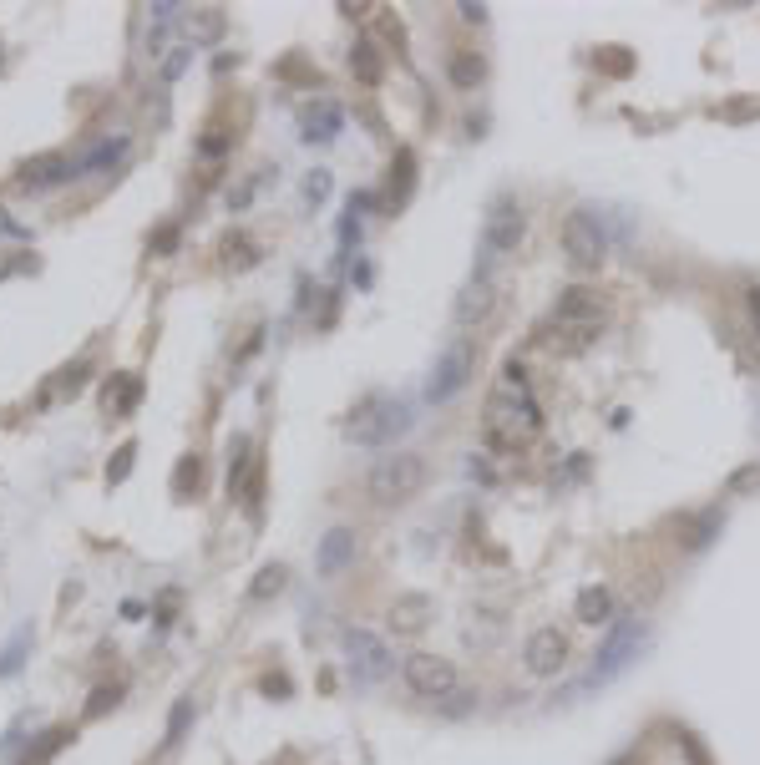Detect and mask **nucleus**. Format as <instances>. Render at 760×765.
Segmentation results:
<instances>
[{"instance_id": "nucleus-1", "label": "nucleus", "mask_w": 760, "mask_h": 765, "mask_svg": "<svg viewBox=\"0 0 760 765\" xmlns=\"http://www.w3.org/2000/svg\"><path fill=\"white\" fill-rule=\"evenodd\" d=\"M543 426V411L532 401V386H527V370L517 360L502 365L497 386L487 396V416H482V436L492 451H522Z\"/></svg>"}, {"instance_id": "nucleus-2", "label": "nucleus", "mask_w": 760, "mask_h": 765, "mask_svg": "<svg viewBox=\"0 0 760 765\" xmlns=\"http://www.w3.org/2000/svg\"><path fill=\"white\" fill-rule=\"evenodd\" d=\"M426 456L421 451H391V456H380V462L370 467V497L380 502V507H406V502H416L421 497V487H426Z\"/></svg>"}, {"instance_id": "nucleus-3", "label": "nucleus", "mask_w": 760, "mask_h": 765, "mask_svg": "<svg viewBox=\"0 0 760 765\" xmlns=\"http://www.w3.org/2000/svg\"><path fill=\"white\" fill-rule=\"evenodd\" d=\"M406 426H411V406L406 401H396V396H370V401L355 406V416H350L345 431L360 446H391Z\"/></svg>"}, {"instance_id": "nucleus-4", "label": "nucleus", "mask_w": 760, "mask_h": 765, "mask_svg": "<svg viewBox=\"0 0 760 765\" xmlns=\"http://www.w3.org/2000/svg\"><path fill=\"white\" fill-rule=\"evenodd\" d=\"M522 234H527V213H522V203L497 198V203L487 208V218H482V259H477V279H487V269H492L497 259L517 254Z\"/></svg>"}, {"instance_id": "nucleus-5", "label": "nucleus", "mask_w": 760, "mask_h": 765, "mask_svg": "<svg viewBox=\"0 0 760 765\" xmlns=\"http://www.w3.org/2000/svg\"><path fill=\"white\" fill-rule=\"evenodd\" d=\"M644 644H649V629H644L639 619L614 624V629H608V639H603V649L593 654V669H588L583 684H608L614 674H624V669L644 654Z\"/></svg>"}, {"instance_id": "nucleus-6", "label": "nucleus", "mask_w": 760, "mask_h": 765, "mask_svg": "<svg viewBox=\"0 0 760 765\" xmlns=\"http://www.w3.org/2000/svg\"><path fill=\"white\" fill-rule=\"evenodd\" d=\"M472 375H477V350H472V340H451L441 355H436V365H431V380H426V401H451V396H462L467 386H472Z\"/></svg>"}, {"instance_id": "nucleus-7", "label": "nucleus", "mask_w": 760, "mask_h": 765, "mask_svg": "<svg viewBox=\"0 0 760 765\" xmlns=\"http://www.w3.org/2000/svg\"><path fill=\"white\" fill-rule=\"evenodd\" d=\"M603 299L593 294V289H563L558 294V304H553V330H563V335H573V345L568 350H578V345H588L598 330H603Z\"/></svg>"}, {"instance_id": "nucleus-8", "label": "nucleus", "mask_w": 760, "mask_h": 765, "mask_svg": "<svg viewBox=\"0 0 760 765\" xmlns=\"http://www.w3.org/2000/svg\"><path fill=\"white\" fill-rule=\"evenodd\" d=\"M563 249L573 259V269H598L603 254H608V239H603V228L593 218V208H573L563 218Z\"/></svg>"}, {"instance_id": "nucleus-9", "label": "nucleus", "mask_w": 760, "mask_h": 765, "mask_svg": "<svg viewBox=\"0 0 760 765\" xmlns=\"http://www.w3.org/2000/svg\"><path fill=\"white\" fill-rule=\"evenodd\" d=\"M340 644H345V654H350V674H355V684H380L391 674V649H386V639H375L370 629H345L340 634Z\"/></svg>"}, {"instance_id": "nucleus-10", "label": "nucleus", "mask_w": 760, "mask_h": 765, "mask_svg": "<svg viewBox=\"0 0 760 765\" xmlns=\"http://www.w3.org/2000/svg\"><path fill=\"white\" fill-rule=\"evenodd\" d=\"M401 674L421 700H451L456 695V664L441 659V654H406Z\"/></svg>"}, {"instance_id": "nucleus-11", "label": "nucleus", "mask_w": 760, "mask_h": 765, "mask_svg": "<svg viewBox=\"0 0 760 765\" xmlns=\"http://www.w3.org/2000/svg\"><path fill=\"white\" fill-rule=\"evenodd\" d=\"M522 664H527V674L553 679V674L568 664V639H563L558 629H538V634L527 639V649H522Z\"/></svg>"}, {"instance_id": "nucleus-12", "label": "nucleus", "mask_w": 760, "mask_h": 765, "mask_svg": "<svg viewBox=\"0 0 760 765\" xmlns=\"http://www.w3.org/2000/svg\"><path fill=\"white\" fill-rule=\"evenodd\" d=\"M355 548H360L355 527H330L325 538H320V548H315V568H320V578L345 573V568L355 563Z\"/></svg>"}, {"instance_id": "nucleus-13", "label": "nucleus", "mask_w": 760, "mask_h": 765, "mask_svg": "<svg viewBox=\"0 0 760 765\" xmlns=\"http://www.w3.org/2000/svg\"><path fill=\"white\" fill-rule=\"evenodd\" d=\"M66 178H76V163L61 158V152H46V158H31L21 168V188H56Z\"/></svg>"}, {"instance_id": "nucleus-14", "label": "nucleus", "mask_w": 760, "mask_h": 765, "mask_svg": "<svg viewBox=\"0 0 760 765\" xmlns=\"http://www.w3.org/2000/svg\"><path fill=\"white\" fill-rule=\"evenodd\" d=\"M137 401H142V380H137L132 370L112 375L107 386H102V406H107V416H132Z\"/></svg>"}, {"instance_id": "nucleus-15", "label": "nucleus", "mask_w": 760, "mask_h": 765, "mask_svg": "<svg viewBox=\"0 0 760 765\" xmlns=\"http://www.w3.org/2000/svg\"><path fill=\"white\" fill-rule=\"evenodd\" d=\"M431 624V598L426 593H406L391 603V629L396 634H421Z\"/></svg>"}, {"instance_id": "nucleus-16", "label": "nucleus", "mask_w": 760, "mask_h": 765, "mask_svg": "<svg viewBox=\"0 0 760 765\" xmlns=\"http://www.w3.org/2000/svg\"><path fill=\"white\" fill-rule=\"evenodd\" d=\"M340 127H345V117H340L335 102H315L310 112L299 117V137H304V142H330Z\"/></svg>"}, {"instance_id": "nucleus-17", "label": "nucleus", "mask_w": 760, "mask_h": 765, "mask_svg": "<svg viewBox=\"0 0 760 765\" xmlns=\"http://www.w3.org/2000/svg\"><path fill=\"white\" fill-rule=\"evenodd\" d=\"M492 304H497L492 279H477V284H467V294H462V299H456V320H462V325L487 320V315H492Z\"/></svg>"}, {"instance_id": "nucleus-18", "label": "nucleus", "mask_w": 760, "mask_h": 765, "mask_svg": "<svg viewBox=\"0 0 760 765\" xmlns=\"http://www.w3.org/2000/svg\"><path fill=\"white\" fill-rule=\"evenodd\" d=\"M573 614H578V624H608V614H614V593L608 588H583Z\"/></svg>"}, {"instance_id": "nucleus-19", "label": "nucleus", "mask_w": 760, "mask_h": 765, "mask_svg": "<svg viewBox=\"0 0 760 765\" xmlns=\"http://www.w3.org/2000/svg\"><path fill=\"white\" fill-rule=\"evenodd\" d=\"M223 26H228V21H223L218 6H198V11L188 16V36H193V41H218Z\"/></svg>"}, {"instance_id": "nucleus-20", "label": "nucleus", "mask_w": 760, "mask_h": 765, "mask_svg": "<svg viewBox=\"0 0 760 765\" xmlns=\"http://www.w3.org/2000/svg\"><path fill=\"white\" fill-rule=\"evenodd\" d=\"M249 462H254V456H249V436H234V456H228V492H244V482H249Z\"/></svg>"}, {"instance_id": "nucleus-21", "label": "nucleus", "mask_w": 760, "mask_h": 765, "mask_svg": "<svg viewBox=\"0 0 760 765\" xmlns=\"http://www.w3.org/2000/svg\"><path fill=\"white\" fill-rule=\"evenodd\" d=\"M26 649H31V629H16V634H11V644L0 649V679H11V674L26 664Z\"/></svg>"}, {"instance_id": "nucleus-22", "label": "nucleus", "mask_w": 760, "mask_h": 765, "mask_svg": "<svg viewBox=\"0 0 760 765\" xmlns=\"http://www.w3.org/2000/svg\"><path fill=\"white\" fill-rule=\"evenodd\" d=\"M122 152H127V137H117V142H97V147H92V158L76 163V178H82V173H97V168H107V163H117Z\"/></svg>"}, {"instance_id": "nucleus-23", "label": "nucleus", "mask_w": 760, "mask_h": 765, "mask_svg": "<svg viewBox=\"0 0 760 765\" xmlns=\"http://www.w3.org/2000/svg\"><path fill=\"white\" fill-rule=\"evenodd\" d=\"M350 71L360 76V82L375 87V82H380V56H375V46H355V51H350Z\"/></svg>"}, {"instance_id": "nucleus-24", "label": "nucleus", "mask_w": 760, "mask_h": 765, "mask_svg": "<svg viewBox=\"0 0 760 765\" xmlns=\"http://www.w3.org/2000/svg\"><path fill=\"white\" fill-rule=\"evenodd\" d=\"M188 487H193V492L203 487V462H198V456H183L178 472H173V492H178V497H188Z\"/></svg>"}, {"instance_id": "nucleus-25", "label": "nucleus", "mask_w": 760, "mask_h": 765, "mask_svg": "<svg viewBox=\"0 0 760 765\" xmlns=\"http://www.w3.org/2000/svg\"><path fill=\"white\" fill-rule=\"evenodd\" d=\"M132 456H137V441H122V446H117V456L107 462V487L127 482V472H132Z\"/></svg>"}, {"instance_id": "nucleus-26", "label": "nucleus", "mask_w": 760, "mask_h": 765, "mask_svg": "<svg viewBox=\"0 0 760 765\" xmlns=\"http://www.w3.org/2000/svg\"><path fill=\"white\" fill-rule=\"evenodd\" d=\"M284 583H289V573L274 563V568H264L259 573V583H254V598H269V593H284Z\"/></svg>"}, {"instance_id": "nucleus-27", "label": "nucleus", "mask_w": 760, "mask_h": 765, "mask_svg": "<svg viewBox=\"0 0 760 765\" xmlns=\"http://www.w3.org/2000/svg\"><path fill=\"white\" fill-rule=\"evenodd\" d=\"M71 740V730H51V735H41V745H36V755H26V765H41V760H51L61 745Z\"/></svg>"}, {"instance_id": "nucleus-28", "label": "nucleus", "mask_w": 760, "mask_h": 765, "mask_svg": "<svg viewBox=\"0 0 760 765\" xmlns=\"http://www.w3.org/2000/svg\"><path fill=\"white\" fill-rule=\"evenodd\" d=\"M451 76L462 87H472V82H482V61H472V56H462V61H451Z\"/></svg>"}, {"instance_id": "nucleus-29", "label": "nucleus", "mask_w": 760, "mask_h": 765, "mask_svg": "<svg viewBox=\"0 0 760 765\" xmlns=\"http://www.w3.org/2000/svg\"><path fill=\"white\" fill-rule=\"evenodd\" d=\"M82 380H87V360H76V365H66V370H61V391H71V396H76V391H82Z\"/></svg>"}, {"instance_id": "nucleus-30", "label": "nucleus", "mask_w": 760, "mask_h": 765, "mask_svg": "<svg viewBox=\"0 0 760 765\" xmlns=\"http://www.w3.org/2000/svg\"><path fill=\"white\" fill-rule=\"evenodd\" d=\"M188 715H193V705L183 700V705L173 710V725H168V745H178V735H183V725H188Z\"/></svg>"}, {"instance_id": "nucleus-31", "label": "nucleus", "mask_w": 760, "mask_h": 765, "mask_svg": "<svg viewBox=\"0 0 760 765\" xmlns=\"http://www.w3.org/2000/svg\"><path fill=\"white\" fill-rule=\"evenodd\" d=\"M755 482H760V467H745V472L730 477V492H745V487H755Z\"/></svg>"}, {"instance_id": "nucleus-32", "label": "nucleus", "mask_w": 760, "mask_h": 765, "mask_svg": "<svg viewBox=\"0 0 760 765\" xmlns=\"http://www.w3.org/2000/svg\"><path fill=\"white\" fill-rule=\"evenodd\" d=\"M304 193H310V198H315V203H320V198H325V193H330V178H325V173H315V178H310V183H304Z\"/></svg>"}, {"instance_id": "nucleus-33", "label": "nucleus", "mask_w": 760, "mask_h": 765, "mask_svg": "<svg viewBox=\"0 0 760 765\" xmlns=\"http://www.w3.org/2000/svg\"><path fill=\"white\" fill-rule=\"evenodd\" d=\"M173 244H178V228H163V234H158V239H152V254H168Z\"/></svg>"}, {"instance_id": "nucleus-34", "label": "nucleus", "mask_w": 760, "mask_h": 765, "mask_svg": "<svg viewBox=\"0 0 760 765\" xmlns=\"http://www.w3.org/2000/svg\"><path fill=\"white\" fill-rule=\"evenodd\" d=\"M107 705H117V695H112V690H97V700H92V715H102Z\"/></svg>"}, {"instance_id": "nucleus-35", "label": "nucleus", "mask_w": 760, "mask_h": 765, "mask_svg": "<svg viewBox=\"0 0 760 765\" xmlns=\"http://www.w3.org/2000/svg\"><path fill=\"white\" fill-rule=\"evenodd\" d=\"M456 11H462L467 21H482V16H487V6H472V0H467V6H456Z\"/></svg>"}, {"instance_id": "nucleus-36", "label": "nucleus", "mask_w": 760, "mask_h": 765, "mask_svg": "<svg viewBox=\"0 0 760 765\" xmlns=\"http://www.w3.org/2000/svg\"><path fill=\"white\" fill-rule=\"evenodd\" d=\"M750 315H755V330H760V284L750 289Z\"/></svg>"}]
</instances>
